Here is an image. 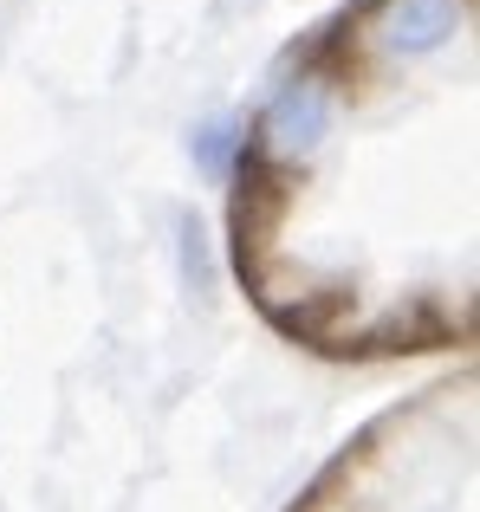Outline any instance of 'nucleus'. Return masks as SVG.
Returning a JSON list of instances; mask_svg holds the SVG:
<instances>
[{
	"instance_id": "nucleus-1",
	"label": "nucleus",
	"mask_w": 480,
	"mask_h": 512,
	"mask_svg": "<svg viewBox=\"0 0 480 512\" xmlns=\"http://www.w3.org/2000/svg\"><path fill=\"white\" fill-rule=\"evenodd\" d=\"M448 33H455V0H403L390 39L403 52H429V46H442Z\"/></svg>"
}]
</instances>
